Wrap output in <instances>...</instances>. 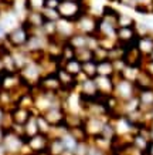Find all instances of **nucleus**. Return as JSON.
Here are the masks:
<instances>
[{"instance_id":"nucleus-1","label":"nucleus","mask_w":153,"mask_h":155,"mask_svg":"<svg viewBox=\"0 0 153 155\" xmlns=\"http://www.w3.org/2000/svg\"><path fill=\"white\" fill-rule=\"evenodd\" d=\"M28 38H30V28L24 21H21L17 27L10 30L6 34L5 43L9 46L10 50H19V48L26 47Z\"/></svg>"},{"instance_id":"nucleus-2","label":"nucleus","mask_w":153,"mask_h":155,"mask_svg":"<svg viewBox=\"0 0 153 155\" xmlns=\"http://www.w3.org/2000/svg\"><path fill=\"white\" fill-rule=\"evenodd\" d=\"M113 81H115V88H113V95L119 100L121 103H125L128 100L133 98L138 95V90L135 87L133 83L128 80H123L119 74L113 75Z\"/></svg>"},{"instance_id":"nucleus-3","label":"nucleus","mask_w":153,"mask_h":155,"mask_svg":"<svg viewBox=\"0 0 153 155\" xmlns=\"http://www.w3.org/2000/svg\"><path fill=\"white\" fill-rule=\"evenodd\" d=\"M87 12L84 3H70V2H61L58 6V14L61 19L77 21V20Z\"/></svg>"},{"instance_id":"nucleus-4","label":"nucleus","mask_w":153,"mask_h":155,"mask_svg":"<svg viewBox=\"0 0 153 155\" xmlns=\"http://www.w3.org/2000/svg\"><path fill=\"white\" fill-rule=\"evenodd\" d=\"M98 16L85 12V13L75 21V28L77 33L85 34V36H94L97 34V27H98Z\"/></svg>"},{"instance_id":"nucleus-5","label":"nucleus","mask_w":153,"mask_h":155,"mask_svg":"<svg viewBox=\"0 0 153 155\" xmlns=\"http://www.w3.org/2000/svg\"><path fill=\"white\" fill-rule=\"evenodd\" d=\"M123 57L122 61L125 63L126 67H135V68H142L145 63V57L142 56V53L138 50L136 46H129V47L123 48Z\"/></svg>"},{"instance_id":"nucleus-6","label":"nucleus","mask_w":153,"mask_h":155,"mask_svg":"<svg viewBox=\"0 0 153 155\" xmlns=\"http://www.w3.org/2000/svg\"><path fill=\"white\" fill-rule=\"evenodd\" d=\"M37 88L43 93H50V94H58L62 87H61V83L58 80L57 74H47L43 75L41 80L38 81Z\"/></svg>"},{"instance_id":"nucleus-7","label":"nucleus","mask_w":153,"mask_h":155,"mask_svg":"<svg viewBox=\"0 0 153 155\" xmlns=\"http://www.w3.org/2000/svg\"><path fill=\"white\" fill-rule=\"evenodd\" d=\"M109 121V118H104V117H85L84 120V128L88 134L89 140L94 138L97 135H101L102 128L105 125V122Z\"/></svg>"},{"instance_id":"nucleus-8","label":"nucleus","mask_w":153,"mask_h":155,"mask_svg":"<svg viewBox=\"0 0 153 155\" xmlns=\"http://www.w3.org/2000/svg\"><path fill=\"white\" fill-rule=\"evenodd\" d=\"M48 142H50V137L44 135V134H37V135L28 138L26 141V147H27L28 152L31 154H41L48 148Z\"/></svg>"},{"instance_id":"nucleus-9","label":"nucleus","mask_w":153,"mask_h":155,"mask_svg":"<svg viewBox=\"0 0 153 155\" xmlns=\"http://www.w3.org/2000/svg\"><path fill=\"white\" fill-rule=\"evenodd\" d=\"M77 33L75 28V21H70V20L60 19L57 21V34L56 38H58L60 41H68L74 34Z\"/></svg>"},{"instance_id":"nucleus-10","label":"nucleus","mask_w":153,"mask_h":155,"mask_svg":"<svg viewBox=\"0 0 153 155\" xmlns=\"http://www.w3.org/2000/svg\"><path fill=\"white\" fill-rule=\"evenodd\" d=\"M9 114H10V117H11L13 124L21 125V127L26 125V122H27L33 115H37L34 110H27V108L19 107V105H14V107L9 111Z\"/></svg>"},{"instance_id":"nucleus-11","label":"nucleus","mask_w":153,"mask_h":155,"mask_svg":"<svg viewBox=\"0 0 153 155\" xmlns=\"http://www.w3.org/2000/svg\"><path fill=\"white\" fill-rule=\"evenodd\" d=\"M65 115H67V113L64 111L62 105L53 107V108H50L48 111H46V113L43 114V117L50 122L51 127H58V125H62V124L65 122Z\"/></svg>"},{"instance_id":"nucleus-12","label":"nucleus","mask_w":153,"mask_h":155,"mask_svg":"<svg viewBox=\"0 0 153 155\" xmlns=\"http://www.w3.org/2000/svg\"><path fill=\"white\" fill-rule=\"evenodd\" d=\"M95 84H97L98 93L101 95H112L113 94V88H115V81H113V77H101V75H97L95 78Z\"/></svg>"},{"instance_id":"nucleus-13","label":"nucleus","mask_w":153,"mask_h":155,"mask_svg":"<svg viewBox=\"0 0 153 155\" xmlns=\"http://www.w3.org/2000/svg\"><path fill=\"white\" fill-rule=\"evenodd\" d=\"M136 47H138V50H139L140 53H142V56H143L145 58H149L150 54L153 53V37L149 36V34L138 37Z\"/></svg>"},{"instance_id":"nucleus-14","label":"nucleus","mask_w":153,"mask_h":155,"mask_svg":"<svg viewBox=\"0 0 153 155\" xmlns=\"http://www.w3.org/2000/svg\"><path fill=\"white\" fill-rule=\"evenodd\" d=\"M24 23L28 26V28H41L46 23V19L43 16V12H27L24 17Z\"/></svg>"},{"instance_id":"nucleus-15","label":"nucleus","mask_w":153,"mask_h":155,"mask_svg":"<svg viewBox=\"0 0 153 155\" xmlns=\"http://www.w3.org/2000/svg\"><path fill=\"white\" fill-rule=\"evenodd\" d=\"M60 67L64 68L68 74H71L72 77H75V78H78L79 75L82 74V64H81L77 58H71V60L62 61Z\"/></svg>"},{"instance_id":"nucleus-16","label":"nucleus","mask_w":153,"mask_h":155,"mask_svg":"<svg viewBox=\"0 0 153 155\" xmlns=\"http://www.w3.org/2000/svg\"><path fill=\"white\" fill-rule=\"evenodd\" d=\"M97 73L101 77H113L116 74L113 63L111 60H104L101 63H97Z\"/></svg>"},{"instance_id":"nucleus-17","label":"nucleus","mask_w":153,"mask_h":155,"mask_svg":"<svg viewBox=\"0 0 153 155\" xmlns=\"http://www.w3.org/2000/svg\"><path fill=\"white\" fill-rule=\"evenodd\" d=\"M68 44L74 50H79V48H85L88 47V36L81 33H75L72 37L68 40Z\"/></svg>"},{"instance_id":"nucleus-18","label":"nucleus","mask_w":153,"mask_h":155,"mask_svg":"<svg viewBox=\"0 0 153 155\" xmlns=\"http://www.w3.org/2000/svg\"><path fill=\"white\" fill-rule=\"evenodd\" d=\"M47 152H48L50 155H62L64 154L65 148H64L62 141H61V138H50Z\"/></svg>"},{"instance_id":"nucleus-19","label":"nucleus","mask_w":153,"mask_h":155,"mask_svg":"<svg viewBox=\"0 0 153 155\" xmlns=\"http://www.w3.org/2000/svg\"><path fill=\"white\" fill-rule=\"evenodd\" d=\"M37 134H40L37 125V115H33L24 125V137H26V140H28V138L37 135Z\"/></svg>"},{"instance_id":"nucleus-20","label":"nucleus","mask_w":153,"mask_h":155,"mask_svg":"<svg viewBox=\"0 0 153 155\" xmlns=\"http://www.w3.org/2000/svg\"><path fill=\"white\" fill-rule=\"evenodd\" d=\"M75 58L84 64V63H88V61L94 60V51L91 48L85 47V48H79V50H75Z\"/></svg>"},{"instance_id":"nucleus-21","label":"nucleus","mask_w":153,"mask_h":155,"mask_svg":"<svg viewBox=\"0 0 153 155\" xmlns=\"http://www.w3.org/2000/svg\"><path fill=\"white\" fill-rule=\"evenodd\" d=\"M61 141H62V144H64L65 151H70V152H74V151L77 150L78 144H79L74 137L71 135L70 132H65L64 135L61 137Z\"/></svg>"},{"instance_id":"nucleus-22","label":"nucleus","mask_w":153,"mask_h":155,"mask_svg":"<svg viewBox=\"0 0 153 155\" xmlns=\"http://www.w3.org/2000/svg\"><path fill=\"white\" fill-rule=\"evenodd\" d=\"M37 125H38V131H40V134H44V135H48V137L51 135L53 127L50 125V122L43 117V114H37Z\"/></svg>"},{"instance_id":"nucleus-23","label":"nucleus","mask_w":153,"mask_h":155,"mask_svg":"<svg viewBox=\"0 0 153 155\" xmlns=\"http://www.w3.org/2000/svg\"><path fill=\"white\" fill-rule=\"evenodd\" d=\"M82 74L87 77V78H95L98 75L97 73V63L95 61H88V63H84L82 64Z\"/></svg>"},{"instance_id":"nucleus-24","label":"nucleus","mask_w":153,"mask_h":155,"mask_svg":"<svg viewBox=\"0 0 153 155\" xmlns=\"http://www.w3.org/2000/svg\"><path fill=\"white\" fill-rule=\"evenodd\" d=\"M26 2H27L28 12H43L46 9L47 0H26Z\"/></svg>"},{"instance_id":"nucleus-25","label":"nucleus","mask_w":153,"mask_h":155,"mask_svg":"<svg viewBox=\"0 0 153 155\" xmlns=\"http://www.w3.org/2000/svg\"><path fill=\"white\" fill-rule=\"evenodd\" d=\"M135 26H136V21H135L130 16L119 13V17H118V27H135Z\"/></svg>"},{"instance_id":"nucleus-26","label":"nucleus","mask_w":153,"mask_h":155,"mask_svg":"<svg viewBox=\"0 0 153 155\" xmlns=\"http://www.w3.org/2000/svg\"><path fill=\"white\" fill-rule=\"evenodd\" d=\"M43 16L46 21H58L61 19L60 14H58V10L56 9H44L43 10Z\"/></svg>"},{"instance_id":"nucleus-27","label":"nucleus","mask_w":153,"mask_h":155,"mask_svg":"<svg viewBox=\"0 0 153 155\" xmlns=\"http://www.w3.org/2000/svg\"><path fill=\"white\" fill-rule=\"evenodd\" d=\"M142 70H143L145 73H148V74L153 78V60L145 58V63H143V66H142Z\"/></svg>"},{"instance_id":"nucleus-28","label":"nucleus","mask_w":153,"mask_h":155,"mask_svg":"<svg viewBox=\"0 0 153 155\" xmlns=\"http://www.w3.org/2000/svg\"><path fill=\"white\" fill-rule=\"evenodd\" d=\"M60 3H61V0H47L46 2V9H56V10H58Z\"/></svg>"},{"instance_id":"nucleus-29","label":"nucleus","mask_w":153,"mask_h":155,"mask_svg":"<svg viewBox=\"0 0 153 155\" xmlns=\"http://www.w3.org/2000/svg\"><path fill=\"white\" fill-rule=\"evenodd\" d=\"M7 115H9V111H7L5 107L0 105V127H3V124H5Z\"/></svg>"},{"instance_id":"nucleus-30","label":"nucleus","mask_w":153,"mask_h":155,"mask_svg":"<svg viewBox=\"0 0 153 155\" xmlns=\"http://www.w3.org/2000/svg\"><path fill=\"white\" fill-rule=\"evenodd\" d=\"M6 135V130L3 127H0V144H3V140H5Z\"/></svg>"},{"instance_id":"nucleus-31","label":"nucleus","mask_w":153,"mask_h":155,"mask_svg":"<svg viewBox=\"0 0 153 155\" xmlns=\"http://www.w3.org/2000/svg\"><path fill=\"white\" fill-rule=\"evenodd\" d=\"M148 155H153V141H150V145H149L148 148V152H146Z\"/></svg>"},{"instance_id":"nucleus-32","label":"nucleus","mask_w":153,"mask_h":155,"mask_svg":"<svg viewBox=\"0 0 153 155\" xmlns=\"http://www.w3.org/2000/svg\"><path fill=\"white\" fill-rule=\"evenodd\" d=\"M62 155H75V154H74V152H70V151H65Z\"/></svg>"},{"instance_id":"nucleus-33","label":"nucleus","mask_w":153,"mask_h":155,"mask_svg":"<svg viewBox=\"0 0 153 155\" xmlns=\"http://www.w3.org/2000/svg\"><path fill=\"white\" fill-rule=\"evenodd\" d=\"M107 2H109V3H113V2H119V0H107Z\"/></svg>"},{"instance_id":"nucleus-34","label":"nucleus","mask_w":153,"mask_h":155,"mask_svg":"<svg viewBox=\"0 0 153 155\" xmlns=\"http://www.w3.org/2000/svg\"><path fill=\"white\" fill-rule=\"evenodd\" d=\"M149 60H153V53L150 54V57H149Z\"/></svg>"},{"instance_id":"nucleus-35","label":"nucleus","mask_w":153,"mask_h":155,"mask_svg":"<svg viewBox=\"0 0 153 155\" xmlns=\"http://www.w3.org/2000/svg\"><path fill=\"white\" fill-rule=\"evenodd\" d=\"M150 7H152V13H153V0H152V5H150Z\"/></svg>"},{"instance_id":"nucleus-36","label":"nucleus","mask_w":153,"mask_h":155,"mask_svg":"<svg viewBox=\"0 0 153 155\" xmlns=\"http://www.w3.org/2000/svg\"><path fill=\"white\" fill-rule=\"evenodd\" d=\"M24 155H36V154H31V152H28V154H24Z\"/></svg>"}]
</instances>
